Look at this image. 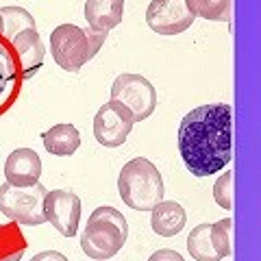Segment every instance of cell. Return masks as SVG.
Here are the masks:
<instances>
[{"instance_id":"ac0fdd59","label":"cell","mask_w":261,"mask_h":261,"mask_svg":"<svg viewBox=\"0 0 261 261\" xmlns=\"http://www.w3.org/2000/svg\"><path fill=\"white\" fill-rule=\"evenodd\" d=\"M0 18H3V39L11 42L24 29H35V18L22 7H3L0 9Z\"/></svg>"},{"instance_id":"603a6c76","label":"cell","mask_w":261,"mask_h":261,"mask_svg":"<svg viewBox=\"0 0 261 261\" xmlns=\"http://www.w3.org/2000/svg\"><path fill=\"white\" fill-rule=\"evenodd\" d=\"M31 261H70V259L57 250H44V252H37Z\"/></svg>"},{"instance_id":"7a4b0ae2","label":"cell","mask_w":261,"mask_h":261,"mask_svg":"<svg viewBox=\"0 0 261 261\" xmlns=\"http://www.w3.org/2000/svg\"><path fill=\"white\" fill-rule=\"evenodd\" d=\"M128 222L116 207H98L92 211L81 235V248L87 257L105 261L116 257L126 244Z\"/></svg>"},{"instance_id":"4fadbf2b","label":"cell","mask_w":261,"mask_h":261,"mask_svg":"<svg viewBox=\"0 0 261 261\" xmlns=\"http://www.w3.org/2000/svg\"><path fill=\"white\" fill-rule=\"evenodd\" d=\"M187 214L174 200H161L150 209V226L161 238H174L185 228Z\"/></svg>"},{"instance_id":"6da1fadb","label":"cell","mask_w":261,"mask_h":261,"mask_svg":"<svg viewBox=\"0 0 261 261\" xmlns=\"http://www.w3.org/2000/svg\"><path fill=\"white\" fill-rule=\"evenodd\" d=\"M178 152L194 176H211L233 159V109L224 102L196 107L178 124Z\"/></svg>"},{"instance_id":"8fae6325","label":"cell","mask_w":261,"mask_h":261,"mask_svg":"<svg viewBox=\"0 0 261 261\" xmlns=\"http://www.w3.org/2000/svg\"><path fill=\"white\" fill-rule=\"evenodd\" d=\"M9 44L13 46L15 55H18V61H20L24 79L33 76L39 68H42L46 50H44L42 35H39L37 29H24V31H20Z\"/></svg>"},{"instance_id":"e0dca14e","label":"cell","mask_w":261,"mask_h":261,"mask_svg":"<svg viewBox=\"0 0 261 261\" xmlns=\"http://www.w3.org/2000/svg\"><path fill=\"white\" fill-rule=\"evenodd\" d=\"M187 9L194 18L214 20V22H231L233 0H185Z\"/></svg>"},{"instance_id":"7c38bea8","label":"cell","mask_w":261,"mask_h":261,"mask_svg":"<svg viewBox=\"0 0 261 261\" xmlns=\"http://www.w3.org/2000/svg\"><path fill=\"white\" fill-rule=\"evenodd\" d=\"M124 18V0H85L87 27L100 33L116 29Z\"/></svg>"},{"instance_id":"30bf717a","label":"cell","mask_w":261,"mask_h":261,"mask_svg":"<svg viewBox=\"0 0 261 261\" xmlns=\"http://www.w3.org/2000/svg\"><path fill=\"white\" fill-rule=\"evenodd\" d=\"M39 176H42V159L33 148H18L7 157L5 161L7 183L29 187L39 183Z\"/></svg>"},{"instance_id":"5bb4252c","label":"cell","mask_w":261,"mask_h":261,"mask_svg":"<svg viewBox=\"0 0 261 261\" xmlns=\"http://www.w3.org/2000/svg\"><path fill=\"white\" fill-rule=\"evenodd\" d=\"M44 148L57 157H70L81 146V133L74 124H55L42 133Z\"/></svg>"},{"instance_id":"d6986e66","label":"cell","mask_w":261,"mask_h":261,"mask_svg":"<svg viewBox=\"0 0 261 261\" xmlns=\"http://www.w3.org/2000/svg\"><path fill=\"white\" fill-rule=\"evenodd\" d=\"M211 235H214V244H216V252L220 259L228 257L233 252V220L224 218L211 224Z\"/></svg>"},{"instance_id":"9c48e42d","label":"cell","mask_w":261,"mask_h":261,"mask_svg":"<svg viewBox=\"0 0 261 261\" xmlns=\"http://www.w3.org/2000/svg\"><path fill=\"white\" fill-rule=\"evenodd\" d=\"M44 216L63 238H72L81 222V198L70 190H53L46 194Z\"/></svg>"},{"instance_id":"cb8c5ba5","label":"cell","mask_w":261,"mask_h":261,"mask_svg":"<svg viewBox=\"0 0 261 261\" xmlns=\"http://www.w3.org/2000/svg\"><path fill=\"white\" fill-rule=\"evenodd\" d=\"M0 39H3V18H0ZM3 48V46H0Z\"/></svg>"},{"instance_id":"ffe728a7","label":"cell","mask_w":261,"mask_h":261,"mask_svg":"<svg viewBox=\"0 0 261 261\" xmlns=\"http://www.w3.org/2000/svg\"><path fill=\"white\" fill-rule=\"evenodd\" d=\"M233 178H235V172L233 170H226V172L214 183V200L226 211L233 209V198H235Z\"/></svg>"},{"instance_id":"9a60e30c","label":"cell","mask_w":261,"mask_h":261,"mask_svg":"<svg viewBox=\"0 0 261 261\" xmlns=\"http://www.w3.org/2000/svg\"><path fill=\"white\" fill-rule=\"evenodd\" d=\"M187 252L196 261H220L214 244V235H211V224H198L192 228L187 235Z\"/></svg>"},{"instance_id":"277c9868","label":"cell","mask_w":261,"mask_h":261,"mask_svg":"<svg viewBox=\"0 0 261 261\" xmlns=\"http://www.w3.org/2000/svg\"><path fill=\"white\" fill-rule=\"evenodd\" d=\"M107 42V33L83 29L76 24H59L50 33V53L61 70L79 72L87 61H92Z\"/></svg>"},{"instance_id":"44dd1931","label":"cell","mask_w":261,"mask_h":261,"mask_svg":"<svg viewBox=\"0 0 261 261\" xmlns=\"http://www.w3.org/2000/svg\"><path fill=\"white\" fill-rule=\"evenodd\" d=\"M11 79H13V65H11L9 59H7L5 50L0 48V98H3L7 92H9Z\"/></svg>"},{"instance_id":"5b68a950","label":"cell","mask_w":261,"mask_h":261,"mask_svg":"<svg viewBox=\"0 0 261 261\" xmlns=\"http://www.w3.org/2000/svg\"><path fill=\"white\" fill-rule=\"evenodd\" d=\"M48 190L42 183L18 187L11 183L0 185V211L15 224L39 226L46 222L44 200Z\"/></svg>"},{"instance_id":"3957f363","label":"cell","mask_w":261,"mask_h":261,"mask_svg":"<svg viewBox=\"0 0 261 261\" xmlns=\"http://www.w3.org/2000/svg\"><path fill=\"white\" fill-rule=\"evenodd\" d=\"M118 192L124 205L135 211H150L157 202L163 200V176L152 161L146 157L130 159L122 166L118 176Z\"/></svg>"},{"instance_id":"7402d4cb","label":"cell","mask_w":261,"mask_h":261,"mask_svg":"<svg viewBox=\"0 0 261 261\" xmlns=\"http://www.w3.org/2000/svg\"><path fill=\"white\" fill-rule=\"evenodd\" d=\"M148 261H185V259L172 248H161L157 252H152V255L148 257Z\"/></svg>"},{"instance_id":"52a82bcc","label":"cell","mask_w":261,"mask_h":261,"mask_svg":"<svg viewBox=\"0 0 261 261\" xmlns=\"http://www.w3.org/2000/svg\"><path fill=\"white\" fill-rule=\"evenodd\" d=\"M133 118L118 102H105L94 116V137L105 148H120L133 130Z\"/></svg>"},{"instance_id":"8992f818","label":"cell","mask_w":261,"mask_h":261,"mask_svg":"<svg viewBox=\"0 0 261 261\" xmlns=\"http://www.w3.org/2000/svg\"><path fill=\"white\" fill-rule=\"evenodd\" d=\"M111 100L122 105L133 122L148 120L157 109V89L142 74H120L111 85Z\"/></svg>"},{"instance_id":"ba28073f","label":"cell","mask_w":261,"mask_h":261,"mask_svg":"<svg viewBox=\"0 0 261 261\" xmlns=\"http://www.w3.org/2000/svg\"><path fill=\"white\" fill-rule=\"evenodd\" d=\"M146 24L159 35H178L194 24L185 0H152L146 9Z\"/></svg>"},{"instance_id":"2e32d148","label":"cell","mask_w":261,"mask_h":261,"mask_svg":"<svg viewBox=\"0 0 261 261\" xmlns=\"http://www.w3.org/2000/svg\"><path fill=\"white\" fill-rule=\"evenodd\" d=\"M27 250V240L15 222L0 224V261H20Z\"/></svg>"}]
</instances>
